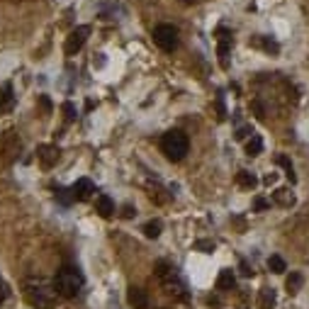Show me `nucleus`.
Wrapping results in <instances>:
<instances>
[{
  "label": "nucleus",
  "mask_w": 309,
  "mask_h": 309,
  "mask_svg": "<svg viewBox=\"0 0 309 309\" xmlns=\"http://www.w3.org/2000/svg\"><path fill=\"white\" fill-rule=\"evenodd\" d=\"M25 297L32 307L37 309H51L56 302V290L54 282H46L44 278H29L25 280Z\"/></svg>",
  "instance_id": "1"
},
{
  "label": "nucleus",
  "mask_w": 309,
  "mask_h": 309,
  "mask_svg": "<svg viewBox=\"0 0 309 309\" xmlns=\"http://www.w3.org/2000/svg\"><path fill=\"white\" fill-rule=\"evenodd\" d=\"M83 273L78 270V268L73 266H64L61 270L56 273V278H54V290H56L58 297H66V299H73V297L78 295L81 290H83Z\"/></svg>",
  "instance_id": "2"
},
{
  "label": "nucleus",
  "mask_w": 309,
  "mask_h": 309,
  "mask_svg": "<svg viewBox=\"0 0 309 309\" xmlns=\"http://www.w3.org/2000/svg\"><path fill=\"white\" fill-rule=\"evenodd\" d=\"M161 151L166 154V158L170 161H183L188 151H190V139H188V134L180 132V129H170L166 132L163 137H161Z\"/></svg>",
  "instance_id": "3"
},
{
  "label": "nucleus",
  "mask_w": 309,
  "mask_h": 309,
  "mask_svg": "<svg viewBox=\"0 0 309 309\" xmlns=\"http://www.w3.org/2000/svg\"><path fill=\"white\" fill-rule=\"evenodd\" d=\"M156 278L158 282L163 285V290L168 292L170 297H175V299H188V290H185V282L180 280V275H178V270L170 266V263H158L156 266Z\"/></svg>",
  "instance_id": "4"
},
{
  "label": "nucleus",
  "mask_w": 309,
  "mask_h": 309,
  "mask_svg": "<svg viewBox=\"0 0 309 309\" xmlns=\"http://www.w3.org/2000/svg\"><path fill=\"white\" fill-rule=\"evenodd\" d=\"M154 42L156 46L161 49V51H175L178 49V29L173 27V25H156L154 27Z\"/></svg>",
  "instance_id": "5"
},
{
  "label": "nucleus",
  "mask_w": 309,
  "mask_h": 309,
  "mask_svg": "<svg viewBox=\"0 0 309 309\" xmlns=\"http://www.w3.org/2000/svg\"><path fill=\"white\" fill-rule=\"evenodd\" d=\"M88 34H90V27H85V25H81V27L71 29V34L66 37V46H64V51H66V56H76L81 49H83L85 39H88Z\"/></svg>",
  "instance_id": "6"
},
{
  "label": "nucleus",
  "mask_w": 309,
  "mask_h": 309,
  "mask_svg": "<svg viewBox=\"0 0 309 309\" xmlns=\"http://www.w3.org/2000/svg\"><path fill=\"white\" fill-rule=\"evenodd\" d=\"M17 151H20V139H17V134L10 129L0 139V161H5V163L13 161L15 156H17Z\"/></svg>",
  "instance_id": "7"
},
{
  "label": "nucleus",
  "mask_w": 309,
  "mask_h": 309,
  "mask_svg": "<svg viewBox=\"0 0 309 309\" xmlns=\"http://www.w3.org/2000/svg\"><path fill=\"white\" fill-rule=\"evenodd\" d=\"M229 51H231V34L226 29L217 32V56H219V66L229 69Z\"/></svg>",
  "instance_id": "8"
},
{
  "label": "nucleus",
  "mask_w": 309,
  "mask_h": 309,
  "mask_svg": "<svg viewBox=\"0 0 309 309\" xmlns=\"http://www.w3.org/2000/svg\"><path fill=\"white\" fill-rule=\"evenodd\" d=\"M93 193H95V188H93V183H90L88 178L76 180V183H73V188H71V195H73V200H78V202L90 200V195H93Z\"/></svg>",
  "instance_id": "9"
},
{
  "label": "nucleus",
  "mask_w": 309,
  "mask_h": 309,
  "mask_svg": "<svg viewBox=\"0 0 309 309\" xmlns=\"http://www.w3.org/2000/svg\"><path fill=\"white\" fill-rule=\"evenodd\" d=\"M127 302L134 309H149V297H146V292L141 287H134V285L127 290Z\"/></svg>",
  "instance_id": "10"
},
{
  "label": "nucleus",
  "mask_w": 309,
  "mask_h": 309,
  "mask_svg": "<svg viewBox=\"0 0 309 309\" xmlns=\"http://www.w3.org/2000/svg\"><path fill=\"white\" fill-rule=\"evenodd\" d=\"M37 158H39V163H42L44 168H51L58 161V146H39Z\"/></svg>",
  "instance_id": "11"
},
{
  "label": "nucleus",
  "mask_w": 309,
  "mask_h": 309,
  "mask_svg": "<svg viewBox=\"0 0 309 309\" xmlns=\"http://www.w3.org/2000/svg\"><path fill=\"white\" fill-rule=\"evenodd\" d=\"M275 302H278V295H275L273 287H263V290L258 292V299H256L258 309H273L275 307Z\"/></svg>",
  "instance_id": "12"
},
{
  "label": "nucleus",
  "mask_w": 309,
  "mask_h": 309,
  "mask_svg": "<svg viewBox=\"0 0 309 309\" xmlns=\"http://www.w3.org/2000/svg\"><path fill=\"white\" fill-rule=\"evenodd\" d=\"M234 287H236V275H234L231 268H224L219 273V278H217V290L226 292V290H234Z\"/></svg>",
  "instance_id": "13"
},
{
  "label": "nucleus",
  "mask_w": 309,
  "mask_h": 309,
  "mask_svg": "<svg viewBox=\"0 0 309 309\" xmlns=\"http://www.w3.org/2000/svg\"><path fill=\"white\" fill-rule=\"evenodd\" d=\"M95 212H98L100 217H112V212H114V202L110 200L107 195H98L95 197Z\"/></svg>",
  "instance_id": "14"
},
{
  "label": "nucleus",
  "mask_w": 309,
  "mask_h": 309,
  "mask_svg": "<svg viewBox=\"0 0 309 309\" xmlns=\"http://www.w3.org/2000/svg\"><path fill=\"white\" fill-rule=\"evenodd\" d=\"M146 190H149V200H151V202H156V205H166V202H168L170 195L158 183H154V185L149 183V185H146Z\"/></svg>",
  "instance_id": "15"
},
{
  "label": "nucleus",
  "mask_w": 309,
  "mask_h": 309,
  "mask_svg": "<svg viewBox=\"0 0 309 309\" xmlns=\"http://www.w3.org/2000/svg\"><path fill=\"white\" fill-rule=\"evenodd\" d=\"M15 102V95H13V85L10 83H3L0 85V110H10Z\"/></svg>",
  "instance_id": "16"
},
{
  "label": "nucleus",
  "mask_w": 309,
  "mask_h": 309,
  "mask_svg": "<svg viewBox=\"0 0 309 309\" xmlns=\"http://www.w3.org/2000/svg\"><path fill=\"white\" fill-rule=\"evenodd\" d=\"M273 200H275L280 207H292V205H295V195H292L287 188H280V190H275V193H273Z\"/></svg>",
  "instance_id": "17"
},
{
  "label": "nucleus",
  "mask_w": 309,
  "mask_h": 309,
  "mask_svg": "<svg viewBox=\"0 0 309 309\" xmlns=\"http://www.w3.org/2000/svg\"><path fill=\"white\" fill-rule=\"evenodd\" d=\"M304 285V278H302V273H290L287 275V280H285V290L290 292V295H295L299 292V287Z\"/></svg>",
  "instance_id": "18"
},
{
  "label": "nucleus",
  "mask_w": 309,
  "mask_h": 309,
  "mask_svg": "<svg viewBox=\"0 0 309 309\" xmlns=\"http://www.w3.org/2000/svg\"><path fill=\"white\" fill-rule=\"evenodd\" d=\"M236 183H239V188L253 190V188L258 185V178H256L253 173H249V170H239V173H236Z\"/></svg>",
  "instance_id": "19"
},
{
  "label": "nucleus",
  "mask_w": 309,
  "mask_h": 309,
  "mask_svg": "<svg viewBox=\"0 0 309 309\" xmlns=\"http://www.w3.org/2000/svg\"><path fill=\"white\" fill-rule=\"evenodd\" d=\"M275 163H278V166H282V168H285V175L290 178V183H297V175H295V168H292V161H290L287 156L278 154V156H275Z\"/></svg>",
  "instance_id": "20"
},
{
  "label": "nucleus",
  "mask_w": 309,
  "mask_h": 309,
  "mask_svg": "<svg viewBox=\"0 0 309 309\" xmlns=\"http://www.w3.org/2000/svg\"><path fill=\"white\" fill-rule=\"evenodd\" d=\"M263 151V139L258 134H253L251 139L246 141V156H258Z\"/></svg>",
  "instance_id": "21"
},
{
  "label": "nucleus",
  "mask_w": 309,
  "mask_h": 309,
  "mask_svg": "<svg viewBox=\"0 0 309 309\" xmlns=\"http://www.w3.org/2000/svg\"><path fill=\"white\" fill-rule=\"evenodd\" d=\"M268 268H270V273H275V275H282L287 266H285V261H282L280 256H270L268 258Z\"/></svg>",
  "instance_id": "22"
},
{
  "label": "nucleus",
  "mask_w": 309,
  "mask_h": 309,
  "mask_svg": "<svg viewBox=\"0 0 309 309\" xmlns=\"http://www.w3.org/2000/svg\"><path fill=\"white\" fill-rule=\"evenodd\" d=\"M253 46H263L266 51H273V54L280 51L278 42H273V39H268V37H256V39H253Z\"/></svg>",
  "instance_id": "23"
},
{
  "label": "nucleus",
  "mask_w": 309,
  "mask_h": 309,
  "mask_svg": "<svg viewBox=\"0 0 309 309\" xmlns=\"http://www.w3.org/2000/svg\"><path fill=\"white\" fill-rule=\"evenodd\" d=\"M144 234H146L149 239H156V236L161 234V222H158V219H154V222H146V224H144Z\"/></svg>",
  "instance_id": "24"
},
{
  "label": "nucleus",
  "mask_w": 309,
  "mask_h": 309,
  "mask_svg": "<svg viewBox=\"0 0 309 309\" xmlns=\"http://www.w3.org/2000/svg\"><path fill=\"white\" fill-rule=\"evenodd\" d=\"M195 249H197V251H202V253H212V251H214V241L200 239V241H195Z\"/></svg>",
  "instance_id": "25"
},
{
  "label": "nucleus",
  "mask_w": 309,
  "mask_h": 309,
  "mask_svg": "<svg viewBox=\"0 0 309 309\" xmlns=\"http://www.w3.org/2000/svg\"><path fill=\"white\" fill-rule=\"evenodd\" d=\"M64 114H66V122H73L78 112H76V107H73V102H64Z\"/></svg>",
  "instance_id": "26"
},
{
  "label": "nucleus",
  "mask_w": 309,
  "mask_h": 309,
  "mask_svg": "<svg viewBox=\"0 0 309 309\" xmlns=\"http://www.w3.org/2000/svg\"><path fill=\"white\" fill-rule=\"evenodd\" d=\"M56 197L64 202V205H71L73 202V195H71V190H64V188H56Z\"/></svg>",
  "instance_id": "27"
},
{
  "label": "nucleus",
  "mask_w": 309,
  "mask_h": 309,
  "mask_svg": "<svg viewBox=\"0 0 309 309\" xmlns=\"http://www.w3.org/2000/svg\"><path fill=\"white\" fill-rule=\"evenodd\" d=\"M249 137H253V129H251V127H241L239 132H236V139H239V141L249 139Z\"/></svg>",
  "instance_id": "28"
},
{
  "label": "nucleus",
  "mask_w": 309,
  "mask_h": 309,
  "mask_svg": "<svg viewBox=\"0 0 309 309\" xmlns=\"http://www.w3.org/2000/svg\"><path fill=\"white\" fill-rule=\"evenodd\" d=\"M251 107H253V112H256V117H258V119H266V107H263V105H261L258 100L253 102Z\"/></svg>",
  "instance_id": "29"
},
{
  "label": "nucleus",
  "mask_w": 309,
  "mask_h": 309,
  "mask_svg": "<svg viewBox=\"0 0 309 309\" xmlns=\"http://www.w3.org/2000/svg\"><path fill=\"white\" fill-rule=\"evenodd\" d=\"M268 207V200H263V197H256V202H253V210L256 212H263Z\"/></svg>",
  "instance_id": "30"
},
{
  "label": "nucleus",
  "mask_w": 309,
  "mask_h": 309,
  "mask_svg": "<svg viewBox=\"0 0 309 309\" xmlns=\"http://www.w3.org/2000/svg\"><path fill=\"white\" fill-rule=\"evenodd\" d=\"M134 214H137V210H134L132 205H125V207H122V217H125V219H132Z\"/></svg>",
  "instance_id": "31"
},
{
  "label": "nucleus",
  "mask_w": 309,
  "mask_h": 309,
  "mask_svg": "<svg viewBox=\"0 0 309 309\" xmlns=\"http://www.w3.org/2000/svg\"><path fill=\"white\" fill-rule=\"evenodd\" d=\"M5 299H8V285H5V282L0 280V304H3Z\"/></svg>",
  "instance_id": "32"
},
{
  "label": "nucleus",
  "mask_w": 309,
  "mask_h": 309,
  "mask_svg": "<svg viewBox=\"0 0 309 309\" xmlns=\"http://www.w3.org/2000/svg\"><path fill=\"white\" fill-rule=\"evenodd\" d=\"M39 102H42L44 112H51V102H49V98H46V95H42V100H39Z\"/></svg>",
  "instance_id": "33"
},
{
  "label": "nucleus",
  "mask_w": 309,
  "mask_h": 309,
  "mask_svg": "<svg viewBox=\"0 0 309 309\" xmlns=\"http://www.w3.org/2000/svg\"><path fill=\"white\" fill-rule=\"evenodd\" d=\"M266 183H268V185L275 183V173H268V175H266Z\"/></svg>",
  "instance_id": "34"
},
{
  "label": "nucleus",
  "mask_w": 309,
  "mask_h": 309,
  "mask_svg": "<svg viewBox=\"0 0 309 309\" xmlns=\"http://www.w3.org/2000/svg\"><path fill=\"white\" fill-rule=\"evenodd\" d=\"M241 273H243V275H251L253 270H249V266H246V263H241Z\"/></svg>",
  "instance_id": "35"
},
{
  "label": "nucleus",
  "mask_w": 309,
  "mask_h": 309,
  "mask_svg": "<svg viewBox=\"0 0 309 309\" xmlns=\"http://www.w3.org/2000/svg\"><path fill=\"white\" fill-rule=\"evenodd\" d=\"M180 3H185V5H193V3H195V0H180Z\"/></svg>",
  "instance_id": "36"
}]
</instances>
